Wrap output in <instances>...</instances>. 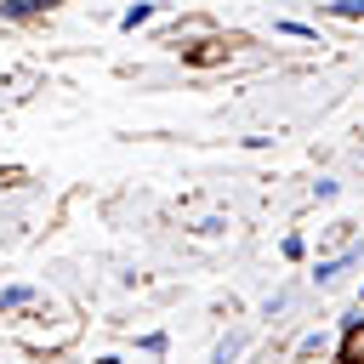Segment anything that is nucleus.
<instances>
[{
	"label": "nucleus",
	"instance_id": "1",
	"mask_svg": "<svg viewBox=\"0 0 364 364\" xmlns=\"http://www.w3.org/2000/svg\"><path fill=\"white\" fill-rule=\"evenodd\" d=\"M364 267V233L353 239V245H341V250H324V256H313L307 262V290H318V296H336L353 273Z\"/></svg>",
	"mask_w": 364,
	"mask_h": 364
},
{
	"label": "nucleus",
	"instance_id": "2",
	"mask_svg": "<svg viewBox=\"0 0 364 364\" xmlns=\"http://www.w3.org/2000/svg\"><path fill=\"white\" fill-rule=\"evenodd\" d=\"M301 296H307V279H284V284L262 301V324H284V318L301 307Z\"/></svg>",
	"mask_w": 364,
	"mask_h": 364
},
{
	"label": "nucleus",
	"instance_id": "3",
	"mask_svg": "<svg viewBox=\"0 0 364 364\" xmlns=\"http://www.w3.org/2000/svg\"><path fill=\"white\" fill-rule=\"evenodd\" d=\"M250 341H256V330H245V324L222 330V336H216V347H210V364H239V358L250 353Z\"/></svg>",
	"mask_w": 364,
	"mask_h": 364
},
{
	"label": "nucleus",
	"instance_id": "4",
	"mask_svg": "<svg viewBox=\"0 0 364 364\" xmlns=\"http://www.w3.org/2000/svg\"><path fill=\"white\" fill-rule=\"evenodd\" d=\"M28 307H40V284H28V279H11V284H0V318H11V313H28Z\"/></svg>",
	"mask_w": 364,
	"mask_h": 364
},
{
	"label": "nucleus",
	"instance_id": "5",
	"mask_svg": "<svg viewBox=\"0 0 364 364\" xmlns=\"http://www.w3.org/2000/svg\"><path fill=\"white\" fill-rule=\"evenodd\" d=\"M46 11H57V0H0V23H6V28H23V23H40Z\"/></svg>",
	"mask_w": 364,
	"mask_h": 364
},
{
	"label": "nucleus",
	"instance_id": "6",
	"mask_svg": "<svg viewBox=\"0 0 364 364\" xmlns=\"http://www.w3.org/2000/svg\"><path fill=\"white\" fill-rule=\"evenodd\" d=\"M364 228L358 222H347V216H336V222H324L318 228V245H313V256H324V250H341V245H353Z\"/></svg>",
	"mask_w": 364,
	"mask_h": 364
},
{
	"label": "nucleus",
	"instance_id": "7",
	"mask_svg": "<svg viewBox=\"0 0 364 364\" xmlns=\"http://www.w3.org/2000/svg\"><path fill=\"white\" fill-rule=\"evenodd\" d=\"M336 341H341V336L318 324V330H307V336L296 341V358H336Z\"/></svg>",
	"mask_w": 364,
	"mask_h": 364
},
{
	"label": "nucleus",
	"instance_id": "8",
	"mask_svg": "<svg viewBox=\"0 0 364 364\" xmlns=\"http://www.w3.org/2000/svg\"><path fill=\"white\" fill-rule=\"evenodd\" d=\"M154 17H159V0H131V6H119L114 23H119V34H136V28H148Z\"/></svg>",
	"mask_w": 364,
	"mask_h": 364
},
{
	"label": "nucleus",
	"instance_id": "9",
	"mask_svg": "<svg viewBox=\"0 0 364 364\" xmlns=\"http://www.w3.org/2000/svg\"><path fill=\"white\" fill-rule=\"evenodd\" d=\"M279 256H284V262H313V239H307V233H284V239H279Z\"/></svg>",
	"mask_w": 364,
	"mask_h": 364
},
{
	"label": "nucleus",
	"instance_id": "10",
	"mask_svg": "<svg viewBox=\"0 0 364 364\" xmlns=\"http://www.w3.org/2000/svg\"><path fill=\"white\" fill-rule=\"evenodd\" d=\"M318 11L336 17V23H364V0H324Z\"/></svg>",
	"mask_w": 364,
	"mask_h": 364
},
{
	"label": "nucleus",
	"instance_id": "11",
	"mask_svg": "<svg viewBox=\"0 0 364 364\" xmlns=\"http://www.w3.org/2000/svg\"><path fill=\"white\" fill-rule=\"evenodd\" d=\"M273 34H284V40H318V28H313V23H301V17H279V23H273Z\"/></svg>",
	"mask_w": 364,
	"mask_h": 364
},
{
	"label": "nucleus",
	"instance_id": "12",
	"mask_svg": "<svg viewBox=\"0 0 364 364\" xmlns=\"http://www.w3.org/2000/svg\"><path fill=\"white\" fill-rule=\"evenodd\" d=\"M228 228H233V222H228V216H222V210H216V216H199V222H193V228H188V233H193V239H222V233H228Z\"/></svg>",
	"mask_w": 364,
	"mask_h": 364
},
{
	"label": "nucleus",
	"instance_id": "13",
	"mask_svg": "<svg viewBox=\"0 0 364 364\" xmlns=\"http://www.w3.org/2000/svg\"><path fill=\"white\" fill-rule=\"evenodd\" d=\"M136 353H148V358H165V353H171V336H165V330H142V336H136Z\"/></svg>",
	"mask_w": 364,
	"mask_h": 364
},
{
	"label": "nucleus",
	"instance_id": "14",
	"mask_svg": "<svg viewBox=\"0 0 364 364\" xmlns=\"http://www.w3.org/2000/svg\"><path fill=\"white\" fill-rule=\"evenodd\" d=\"M307 199H313V205H336V199H341V182H336V176H318V182L307 188Z\"/></svg>",
	"mask_w": 364,
	"mask_h": 364
},
{
	"label": "nucleus",
	"instance_id": "15",
	"mask_svg": "<svg viewBox=\"0 0 364 364\" xmlns=\"http://www.w3.org/2000/svg\"><path fill=\"white\" fill-rule=\"evenodd\" d=\"M358 307H364V279H358Z\"/></svg>",
	"mask_w": 364,
	"mask_h": 364
},
{
	"label": "nucleus",
	"instance_id": "16",
	"mask_svg": "<svg viewBox=\"0 0 364 364\" xmlns=\"http://www.w3.org/2000/svg\"><path fill=\"white\" fill-rule=\"evenodd\" d=\"M324 364H347V358H341V353H336V358H324Z\"/></svg>",
	"mask_w": 364,
	"mask_h": 364
}]
</instances>
